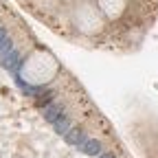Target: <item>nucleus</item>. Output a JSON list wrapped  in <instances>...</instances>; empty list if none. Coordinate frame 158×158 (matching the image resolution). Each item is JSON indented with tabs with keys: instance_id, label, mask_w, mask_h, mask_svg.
I'll return each instance as SVG.
<instances>
[{
	"instance_id": "1",
	"label": "nucleus",
	"mask_w": 158,
	"mask_h": 158,
	"mask_svg": "<svg viewBox=\"0 0 158 158\" xmlns=\"http://www.w3.org/2000/svg\"><path fill=\"white\" fill-rule=\"evenodd\" d=\"M73 22H75V27L81 31V33H88V35L99 33L101 27H103V20H101V15H99L97 7L92 2L77 5L75 11H73Z\"/></svg>"
}]
</instances>
